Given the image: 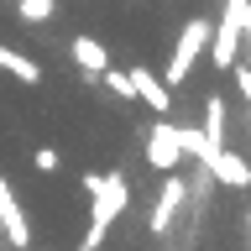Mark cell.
I'll use <instances>...</instances> for the list:
<instances>
[{"label": "cell", "mask_w": 251, "mask_h": 251, "mask_svg": "<svg viewBox=\"0 0 251 251\" xmlns=\"http://www.w3.org/2000/svg\"><path fill=\"white\" fill-rule=\"evenodd\" d=\"M204 47H209V21H188L178 47H173V63H168V84H183L194 74V63L204 58Z\"/></svg>", "instance_id": "1"}, {"label": "cell", "mask_w": 251, "mask_h": 251, "mask_svg": "<svg viewBox=\"0 0 251 251\" xmlns=\"http://www.w3.org/2000/svg\"><path fill=\"white\" fill-rule=\"evenodd\" d=\"M178 157H183L178 126H152V131H147V162H152L157 173H173V168H178Z\"/></svg>", "instance_id": "2"}, {"label": "cell", "mask_w": 251, "mask_h": 251, "mask_svg": "<svg viewBox=\"0 0 251 251\" xmlns=\"http://www.w3.org/2000/svg\"><path fill=\"white\" fill-rule=\"evenodd\" d=\"M131 84H136V100L152 115H168V105H173V94H168V84L152 74V68H141V63H131Z\"/></svg>", "instance_id": "3"}, {"label": "cell", "mask_w": 251, "mask_h": 251, "mask_svg": "<svg viewBox=\"0 0 251 251\" xmlns=\"http://www.w3.org/2000/svg\"><path fill=\"white\" fill-rule=\"evenodd\" d=\"M0 225H5V241H11L16 251H26L31 230H26V215H21V204L11 199V188H5V178H0Z\"/></svg>", "instance_id": "4"}, {"label": "cell", "mask_w": 251, "mask_h": 251, "mask_svg": "<svg viewBox=\"0 0 251 251\" xmlns=\"http://www.w3.org/2000/svg\"><path fill=\"white\" fill-rule=\"evenodd\" d=\"M209 173H215L225 188H251V162L241 152H225V147H220V157L209 162Z\"/></svg>", "instance_id": "5"}, {"label": "cell", "mask_w": 251, "mask_h": 251, "mask_svg": "<svg viewBox=\"0 0 251 251\" xmlns=\"http://www.w3.org/2000/svg\"><path fill=\"white\" fill-rule=\"evenodd\" d=\"M74 63L84 68V74H105V68H110V52L94 42V37H74Z\"/></svg>", "instance_id": "6"}, {"label": "cell", "mask_w": 251, "mask_h": 251, "mask_svg": "<svg viewBox=\"0 0 251 251\" xmlns=\"http://www.w3.org/2000/svg\"><path fill=\"white\" fill-rule=\"evenodd\" d=\"M178 199H183V183H178V178H168V188H162V199H157V209H152V230H157V235L173 225V215H178Z\"/></svg>", "instance_id": "7"}, {"label": "cell", "mask_w": 251, "mask_h": 251, "mask_svg": "<svg viewBox=\"0 0 251 251\" xmlns=\"http://www.w3.org/2000/svg\"><path fill=\"white\" fill-rule=\"evenodd\" d=\"M0 68H5L11 78H21V84H37V78H42V68H37L31 58H21L16 47H0Z\"/></svg>", "instance_id": "8"}, {"label": "cell", "mask_w": 251, "mask_h": 251, "mask_svg": "<svg viewBox=\"0 0 251 251\" xmlns=\"http://www.w3.org/2000/svg\"><path fill=\"white\" fill-rule=\"evenodd\" d=\"M100 78H105V89L115 94V100H126V105L136 100V84H131V68H126V74H121V68H105Z\"/></svg>", "instance_id": "9"}, {"label": "cell", "mask_w": 251, "mask_h": 251, "mask_svg": "<svg viewBox=\"0 0 251 251\" xmlns=\"http://www.w3.org/2000/svg\"><path fill=\"white\" fill-rule=\"evenodd\" d=\"M58 0H21V21H52Z\"/></svg>", "instance_id": "10"}, {"label": "cell", "mask_w": 251, "mask_h": 251, "mask_svg": "<svg viewBox=\"0 0 251 251\" xmlns=\"http://www.w3.org/2000/svg\"><path fill=\"white\" fill-rule=\"evenodd\" d=\"M31 168H37V173H58V168H63L58 147H37V152H31Z\"/></svg>", "instance_id": "11"}]
</instances>
